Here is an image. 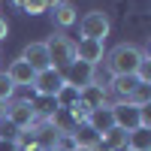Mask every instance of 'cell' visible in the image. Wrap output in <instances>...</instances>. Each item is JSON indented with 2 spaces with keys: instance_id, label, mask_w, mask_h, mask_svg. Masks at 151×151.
<instances>
[{
  "instance_id": "obj_17",
  "label": "cell",
  "mask_w": 151,
  "mask_h": 151,
  "mask_svg": "<svg viewBox=\"0 0 151 151\" xmlns=\"http://www.w3.org/2000/svg\"><path fill=\"white\" fill-rule=\"evenodd\" d=\"M73 103H79V88H73V85L64 82V88L55 94V106L58 109H70Z\"/></svg>"
},
{
  "instance_id": "obj_25",
  "label": "cell",
  "mask_w": 151,
  "mask_h": 151,
  "mask_svg": "<svg viewBox=\"0 0 151 151\" xmlns=\"http://www.w3.org/2000/svg\"><path fill=\"white\" fill-rule=\"evenodd\" d=\"M3 112H6V103H0V121H3Z\"/></svg>"
},
{
  "instance_id": "obj_4",
  "label": "cell",
  "mask_w": 151,
  "mask_h": 151,
  "mask_svg": "<svg viewBox=\"0 0 151 151\" xmlns=\"http://www.w3.org/2000/svg\"><path fill=\"white\" fill-rule=\"evenodd\" d=\"M109 30H112V21H109L106 12H100V9L85 12L82 21H79V33H82V40H100V42H106Z\"/></svg>"
},
{
  "instance_id": "obj_1",
  "label": "cell",
  "mask_w": 151,
  "mask_h": 151,
  "mask_svg": "<svg viewBox=\"0 0 151 151\" xmlns=\"http://www.w3.org/2000/svg\"><path fill=\"white\" fill-rule=\"evenodd\" d=\"M142 58H148L145 48L133 45V42H118L115 48H109V52H106L103 60H106V73H109V76H133Z\"/></svg>"
},
{
  "instance_id": "obj_16",
  "label": "cell",
  "mask_w": 151,
  "mask_h": 151,
  "mask_svg": "<svg viewBox=\"0 0 151 151\" xmlns=\"http://www.w3.org/2000/svg\"><path fill=\"white\" fill-rule=\"evenodd\" d=\"M127 151H151V130L139 127V130L127 133Z\"/></svg>"
},
{
  "instance_id": "obj_22",
  "label": "cell",
  "mask_w": 151,
  "mask_h": 151,
  "mask_svg": "<svg viewBox=\"0 0 151 151\" xmlns=\"http://www.w3.org/2000/svg\"><path fill=\"white\" fill-rule=\"evenodd\" d=\"M0 151H18L15 139H9V136H0Z\"/></svg>"
},
{
  "instance_id": "obj_15",
  "label": "cell",
  "mask_w": 151,
  "mask_h": 151,
  "mask_svg": "<svg viewBox=\"0 0 151 151\" xmlns=\"http://www.w3.org/2000/svg\"><path fill=\"white\" fill-rule=\"evenodd\" d=\"M100 145H106L109 151H127V130L121 127H112L100 136Z\"/></svg>"
},
{
  "instance_id": "obj_13",
  "label": "cell",
  "mask_w": 151,
  "mask_h": 151,
  "mask_svg": "<svg viewBox=\"0 0 151 151\" xmlns=\"http://www.w3.org/2000/svg\"><path fill=\"white\" fill-rule=\"evenodd\" d=\"M48 15H52L55 27H60V30L79 21V15H76V6H73V3H67V0H60L58 6H52V12H48Z\"/></svg>"
},
{
  "instance_id": "obj_27",
  "label": "cell",
  "mask_w": 151,
  "mask_h": 151,
  "mask_svg": "<svg viewBox=\"0 0 151 151\" xmlns=\"http://www.w3.org/2000/svg\"><path fill=\"white\" fill-rule=\"evenodd\" d=\"M76 151H91V148H76Z\"/></svg>"
},
{
  "instance_id": "obj_18",
  "label": "cell",
  "mask_w": 151,
  "mask_h": 151,
  "mask_svg": "<svg viewBox=\"0 0 151 151\" xmlns=\"http://www.w3.org/2000/svg\"><path fill=\"white\" fill-rule=\"evenodd\" d=\"M127 100H130L133 106H148V103H151V85H142V82H139V85L130 91Z\"/></svg>"
},
{
  "instance_id": "obj_10",
  "label": "cell",
  "mask_w": 151,
  "mask_h": 151,
  "mask_svg": "<svg viewBox=\"0 0 151 151\" xmlns=\"http://www.w3.org/2000/svg\"><path fill=\"white\" fill-rule=\"evenodd\" d=\"M3 73H6V79L15 85V88H30V85H33V79H36V73H33L27 64H24L21 58H18V60H12V64H9Z\"/></svg>"
},
{
  "instance_id": "obj_24",
  "label": "cell",
  "mask_w": 151,
  "mask_h": 151,
  "mask_svg": "<svg viewBox=\"0 0 151 151\" xmlns=\"http://www.w3.org/2000/svg\"><path fill=\"white\" fill-rule=\"evenodd\" d=\"M45 3H48V9H52V6H58V3H60V0H45Z\"/></svg>"
},
{
  "instance_id": "obj_26",
  "label": "cell",
  "mask_w": 151,
  "mask_h": 151,
  "mask_svg": "<svg viewBox=\"0 0 151 151\" xmlns=\"http://www.w3.org/2000/svg\"><path fill=\"white\" fill-rule=\"evenodd\" d=\"M9 3H12V6H18V9H21V0H9Z\"/></svg>"
},
{
  "instance_id": "obj_2",
  "label": "cell",
  "mask_w": 151,
  "mask_h": 151,
  "mask_svg": "<svg viewBox=\"0 0 151 151\" xmlns=\"http://www.w3.org/2000/svg\"><path fill=\"white\" fill-rule=\"evenodd\" d=\"M3 121L15 130H27L33 124H40V115H36V103L33 100H9L6 112H3Z\"/></svg>"
},
{
  "instance_id": "obj_28",
  "label": "cell",
  "mask_w": 151,
  "mask_h": 151,
  "mask_svg": "<svg viewBox=\"0 0 151 151\" xmlns=\"http://www.w3.org/2000/svg\"><path fill=\"white\" fill-rule=\"evenodd\" d=\"M45 151H58V148H45Z\"/></svg>"
},
{
  "instance_id": "obj_11",
  "label": "cell",
  "mask_w": 151,
  "mask_h": 151,
  "mask_svg": "<svg viewBox=\"0 0 151 151\" xmlns=\"http://www.w3.org/2000/svg\"><path fill=\"white\" fill-rule=\"evenodd\" d=\"M94 70H97V67L76 60V64H70V67H67L64 82H67V85H73V88H85V85H91V82H94Z\"/></svg>"
},
{
  "instance_id": "obj_12",
  "label": "cell",
  "mask_w": 151,
  "mask_h": 151,
  "mask_svg": "<svg viewBox=\"0 0 151 151\" xmlns=\"http://www.w3.org/2000/svg\"><path fill=\"white\" fill-rule=\"evenodd\" d=\"M88 127H91L97 136H103L106 130H112L115 127V118H112V106H100V109H94L91 115H88Z\"/></svg>"
},
{
  "instance_id": "obj_21",
  "label": "cell",
  "mask_w": 151,
  "mask_h": 151,
  "mask_svg": "<svg viewBox=\"0 0 151 151\" xmlns=\"http://www.w3.org/2000/svg\"><path fill=\"white\" fill-rule=\"evenodd\" d=\"M133 76H136V79H139L142 85H151V60H148V58H142V60H139V67H136V73H133Z\"/></svg>"
},
{
  "instance_id": "obj_20",
  "label": "cell",
  "mask_w": 151,
  "mask_h": 151,
  "mask_svg": "<svg viewBox=\"0 0 151 151\" xmlns=\"http://www.w3.org/2000/svg\"><path fill=\"white\" fill-rule=\"evenodd\" d=\"M12 94H15V85L6 79V73H0V103H9Z\"/></svg>"
},
{
  "instance_id": "obj_19",
  "label": "cell",
  "mask_w": 151,
  "mask_h": 151,
  "mask_svg": "<svg viewBox=\"0 0 151 151\" xmlns=\"http://www.w3.org/2000/svg\"><path fill=\"white\" fill-rule=\"evenodd\" d=\"M48 9L45 0H21V12H27V15H42Z\"/></svg>"
},
{
  "instance_id": "obj_23",
  "label": "cell",
  "mask_w": 151,
  "mask_h": 151,
  "mask_svg": "<svg viewBox=\"0 0 151 151\" xmlns=\"http://www.w3.org/2000/svg\"><path fill=\"white\" fill-rule=\"evenodd\" d=\"M9 36V24H6V18H0V42H3Z\"/></svg>"
},
{
  "instance_id": "obj_3",
  "label": "cell",
  "mask_w": 151,
  "mask_h": 151,
  "mask_svg": "<svg viewBox=\"0 0 151 151\" xmlns=\"http://www.w3.org/2000/svg\"><path fill=\"white\" fill-rule=\"evenodd\" d=\"M45 48H48V58H52V67L60 70V67L76 64V40H70L64 30H58V33L48 36Z\"/></svg>"
},
{
  "instance_id": "obj_9",
  "label": "cell",
  "mask_w": 151,
  "mask_h": 151,
  "mask_svg": "<svg viewBox=\"0 0 151 151\" xmlns=\"http://www.w3.org/2000/svg\"><path fill=\"white\" fill-rule=\"evenodd\" d=\"M106 97H109V88L106 85H85V88H79V103L88 109V112H94V109H100V106H109L106 103Z\"/></svg>"
},
{
  "instance_id": "obj_6",
  "label": "cell",
  "mask_w": 151,
  "mask_h": 151,
  "mask_svg": "<svg viewBox=\"0 0 151 151\" xmlns=\"http://www.w3.org/2000/svg\"><path fill=\"white\" fill-rule=\"evenodd\" d=\"M60 88H64V73L58 67H48L42 73H36V79H33V91L40 97H48V100H55V94Z\"/></svg>"
},
{
  "instance_id": "obj_5",
  "label": "cell",
  "mask_w": 151,
  "mask_h": 151,
  "mask_svg": "<svg viewBox=\"0 0 151 151\" xmlns=\"http://www.w3.org/2000/svg\"><path fill=\"white\" fill-rule=\"evenodd\" d=\"M112 118H115V127L133 133V130L142 127V106H133L130 100H118L112 106Z\"/></svg>"
},
{
  "instance_id": "obj_8",
  "label": "cell",
  "mask_w": 151,
  "mask_h": 151,
  "mask_svg": "<svg viewBox=\"0 0 151 151\" xmlns=\"http://www.w3.org/2000/svg\"><path fill=\"white\" fill-rule=\"evenodd\" d=\"M21 60H24L33 73H42V70L52 67V58H48L45 42H27V45H24V52H21Z\"/></svg>"
},
{
  "instance_id": "obj_14",
  "label": "cell",
  "mask_w": 151,
  "mask_h": 151,
  "mask_svg": "<svg viewBox=\"0 0 151 151\" xmlns=\"http://www.w3.org/2000/svg\"><path fill=\"white\" fill-rule=\"evenodd\" d=\"M136 85H139V79H136V76H112V82H109L106 88H109V91L115 94L118 100H127Z\"/></svg>"
},
{
  "instance_id": "obj_7",
  "label": "cell",
  "mask_w": 151,
  "mask_h": 151,
  "mask_svg": "<svg viewBox=\"0 0 151 151\" xmlns=\"http://www.w3.org/2000/svg\"><path fill=\"white\" fill-rule=\"evenodd\" d=\"M103 58H106V42H100V40H79L76 42V60L100 67Z\"/></svg>"
}]
</instances>
